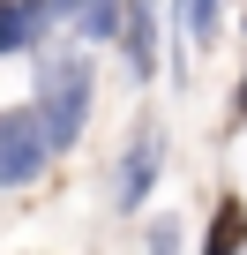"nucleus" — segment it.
<instances>
[{
  "mask_svg": "<svg viewBox=\"0 0 247 255\" xmlns=\"http://www.w3.org/2000/svg\"><path fill=\"white\" fill-rule=\"evenodd\" d=\"M82 105H90V75H82V68H60V75L45 83V105H38L53 150H68V143L82 135Z\"/></svg>",
  "mask_w": 247,
  "mask_h": 255,
  "instance_id": "f257e3e1",
  "label": "nucleus"
},
{
  "mask_svg": "<svg viewBox=\"0 0 247 255\" xmlns=\"http://www.w3.org/2000/svg\"><path fill=\"white\" fill-rule=\"evenodd\" d=\"M45 165V120L38 113H0V188H23Z\"/></svg>",
  "mask_w": 247,
  "mask_h": 255,
  "instance_id": "f03ea898",
  "label": "nucleus"
},
{
  "mask_svg": "<svg viewBox=\"0 0 247 255\" xmlns=\"http://www.w3.org/2000/svg\"><path fill=\"white\" fill-rule=\"evenodd\" d=\"M53 23V0H0V53H23L38 45Z\"/></svg>",
  "mask_w": 247,
  "mask_h": 255,
  "instance_id": "7ed1b4c3",
  "label": "nucleus"
},
{
  "mask_svg": "<svg viewBox=\"0 0 247 255\" xmlns=\"http://www.w3.org/2000/svg\"><path fill=\"white\" fill-rule=\"evenodd\" d=\"M53 15H75L82 38H112L120 30V0H53Z\"/></svg>",
  "mask_w": 247,
  "mask_h": 255,
  "instance_id": "20e7f679",
  "label": "nucleus"
},
{
  "mask_svg": "<svg viewBox=\"0 0 247 255\" xmlns=\"http://www.w3.org/2000/svg\"><path fill=\"white\" fill-rule=\"evenodd\" d=\"M150 180H158V135H135V150H128V173H120V203H135Z\"/></svg>",
  "mask_w": 247,
  "mask_h": 255,
  "instance_id": "39448f33",
  "label": "nucleus"
},
{
  "mask_svg": "<svg viewBox=\"0 0 247 255\" xmlns=\"http://www.w3.org/2000/svg\"><path fill=\"white\" fill-rule=\"evenodd\" d=\"M128 53H135V68H143V75L158 68V30H150V0H135V15H128Z\"/></svg>",
  "mask_w": 247,
  "mask_h": 255,
  "instance_id": "423d86ee",
  "label": "nucleus"
},
{
  "mask_svg": "<svg viewBox=\"0 0 247 255\" xmlns=\"http://www.w3.org/2000/svg\"><path fill=\"white\" fill-rule=\"evenodd\" d=\"M210 248H247V218H240V203H225V218L210 225Z\"/></svg>",
  "mask_w": 247,
  "mask_h": 255,
  "instance_id": "0eeeda50",
  "label": "nucleus"
},
{
  "mask_svg": "<svg viewBox=\"0 0 247 255\" xmlns=\"http://www.w3.org/2000/svg\"><path fill=\"white\" fill-rule=\"evenodd\" d=\"M217 8H225V0H187V38H195V45H210V30H217Z\"/></svg>",
  "mask_w": 247,
  "mask_h": 255,
  "instance_id": "6e6552de",
  "label": "nucleus"
},
{
  "mask_svg": "<svg viewBox=\"0 0 247 255\" xmlns=\"http://www.w3.org/2000/svg\"><path fill=\"white\" fill-rule=\"evenodd\" d=\"M240 113H247V90H240Z\"/></svg>",
  "mask_w": 247,
  "mask_h": 255,
  "instance_id": "1a4fd4ad",
  "label": "nucleus"
}]
</instances>
